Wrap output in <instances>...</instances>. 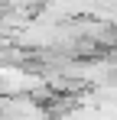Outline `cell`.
<instances>
[{
  "label": "cell",
  "instance_id": "cell-1",
  "mask_svg": "<svg viewBox=\"0 0 117 120\" xmlns=\"http://www.w3.org/2000/svg\"><path fill=\"white\" fill-rule=\"evenodd\" d=\"M0 3H3V0H0Z\"/></svg>",
  "mask_w": 117,
  "mask_h": 120
}]
</instances>
